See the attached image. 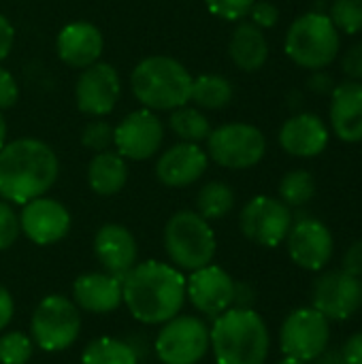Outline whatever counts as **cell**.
<instances>
[{
  "mask_svg": "<svg viewBox=\"0 0 362 364\" xmlns=\"http://www.w3.org/2000/svg\"><path fill=\"white\" fill-rule=\"evenodd\" d=\"M339 51V30L324 13H305L292 21L286 34L288 58L309 70L326 68Z\"/></svg>",
  "mask_w": 362,
  "mask_h": 364,
  "instance_id": "8992f818",
  "label": "cell"
},
{
  "mask_svg": "<svg viewBox=\"0 0 362 364\" xmlns=\"http://www.w3.org/2000/svg\"><path fill=\"white\" fill-rule=\"evenodd\" d=\"M331 124L346 143L362 141V81H346L333 90Z\"/></svg>",
  "mask_w": 362,
  "mask_h": 364,
  "instance_id": "603a6c76",
  "label": "cell"
},
{
  "mask_svg": "<svg viewBox=\"0 0 362 364\" xmlns=\"http://www.w3.org/2000/svg\"><path fill=\"white\" fill-rule=\"evenodd\" d=\"M94 254L102 269L115 277H124L139 258L137 239L122 224H105L94 237Z\"/></svg>",
  "mask_w": 362,
  "mask_h": 364,
  "instance_id": "d6986e66",
  "label": "cell"
},
{
  "mask_svg": "<svg viewBox=\"0 0 362 364\" xmlns=\"http://www.w3.org/2000/svg\"><path fill=\"white\" fill-rule=\"evenodd\" d=\"M209 343L218 364H265L271 337L265 320L254 309L230 307L213 320Z\"/></svg>",
  "mask_w": 362,
  "mask_h": 364,
  "instance_id": "3957f363",
  "label": "cell"
},
{
  "mask_svg": "<svg viewBox=\"0 0 362 364\" xmlns=\"http://www.w3.org/2000/svg\"><path fill=\"white\" fill-rule=\"evenodd\" d=\"M75 305L90 314H111L122 305V279L111 273H83L73 284Z\"/></svg>",
  "mask_w": 362,
  "mask_h": 364,
  "instance_id": "7402d4cb",
  "label": "cell"
},
{
  "mask_svg": "<svg viewBox=\"0 0 362 364\" xmlns=\"http://www.w3.org/2000/svg\"><path fill=\"white\" fill-rule=\"evenodd\" d=\"M190 100L203 109H224L233 100V85L220 75H201L192 79Z\"/></svg>",
  "mask_w": 362,
  "mask_h": 364,
  "instance_id": "4316f807",
  "label": "cell"
},
{
  "mask_svg": "<svg viewBox=\"0 0 362 364\" xmlns=\"http://www.w3.org/2000/svg\"><path fill=\"white\" fill-rule=\"evenodd\" d=\"M162 139L164 126L149 109L132 111L117 124V128H113V143L117 154L128 160L151 158L160 149Z\"/></svg>",
  "mask_w": 362,
  "mask_h": 364,
  "instance_id": "5bb4252c",
  "label": "cell"
},
{
  "mask_svg": "<svg viewBox=\"0 0 362 364\" xmlns=\"http://www.w3.org/2000/svg\"><path fill=\"white\" fill-rule=\"evenodd\" d=\"M17 98H19V87L15 77L0 66V111L11 109L17 102Z\"/></svg>",
  "mask_w": 362,
  "mask_h": 364,
  "instance_id": "8d00e7d4",
  "label": "cell"
},
{
  "mask_svg": "<svg viewBox=\"0 0 362 364\" xmlns=\"http://www.w3.org/2000/svg\"><path fill=\"white\" fill-rule=\"evenodd\" d=\"M58 156L36 139H17L0 149V196L13 205H26L55 183Z\"/></svg>",
  "mask_w": 362,
  "mask_h": 364,
  "instance_id": "7a4b0ae2",
  "label": "cell"
},
{
  "mask_svg": "<svg viewBox=\"0 0 362 364\" xmlns=\"http://www.w3.org/2000/svg\"><path fill=\"white\" fill-rule=\"evenodd\" d=\"M81 364H139V358L126 341L115 337H98L83 350Z\"/></svg>",
  "mask_w": 362,
  "mask_h": 364,
  "instance_id": "484cf974",
  "label": "cell"
},
{
  "mask_svg": "<svg viewBox=\"0 0 362 364\" xmlns=\"http://www.w3.org/2000/svg\"><path fill=\"white\" fill-rule=\"evenodd\" d=\"M344 73L352 77V81H362V41L352 45L344 55Z\"/></svg>",
  "mask_w": 362,
  "mask_h": 364,
  "instance_id": "74e56055",
  "label": "cell"
},
{
  "mask_svg": "<svg viewBox=\"0 0 362 364\" xmlns=\"http://www.w3.org/2000/svg\"><path fill=\"white\" fill-rule=\"evenodd\" d=\"M256 0H205L207 9L222 19L237 21L245 15H250V9Z\"/></svg>",
  "mask_w": 362,
  "mask_h": 364,
  "instance_id": "e575fe53",
  "label": "cell"
},
{
  "mask_svg": "<svg viewBox=\"0 0 362 364\" xmlns=\"http://www.w3.org/2000/svg\"><path fill=\"white\" fill-rule=\"evenodd\" d=\"M233 207H235V192L230 190V186L222 181H211L203 186L196 196V209H198L196 213L207 222L222 220L233 211Z\"/></svg>",
  "mask_w": 362,
  "mask_h": 364,
  "instance_id": "83f0119b",
  "label": "cell"
},
{
  "mask_svg": "<svg viewBox=\"0 0 362 364\" xmlns=\"http://www.w3.org/2000/svg\"><path fill=\"white\" fill-rule=\"evenodd\" d=\"M329 17L337 30L358 34L362 32V0H335Z\"/></svg>",
  "mask_w": 362,
  "mask_h": 364,
  "instance_id": "1f68e13d",
  "label": "cell"
},
{
  "mask_svg": "<svg viewBox=\"0 0 362 364\" xmlns=\"http://www.w3.org/2000/svg\"><path fill=\"white\" fill-rule=\"evenodd\" d=\"M19 228L32 243L53 245L68 235L70 213L62 203L38 196L23 205L19 213Z\"/></svg>",
  "mask_w": 362,
  "mask_h": 364,
  "instance_id": "2e32d148",
  "label": "cell"
},
{
  "mask_svg": "<svg viewBox=\"0 0 362 364\" xmlns=\"http://www.w3.org/2000/svg\"><path fill=\"white\" fill-rule=\"evenodd\" d=\"M215 235L205 218L194 211H177L164 226V252L179 271H196L211 264Z\"/></svg>",
  "mask_w": 362,
  "mask_h": 364,
  "instance_id": "5b68a950",
  "label": "cell"
},
{
  "mask_svg": "<svg viewBox=\"0 0 362 364\" xmlns=\"http://www.w3.org/2000/svg\"><path fill=\"white\" fill-rule=\"evenodd\" d=\"M154 348L162 364H198L211 350L209 326L196 316H175L164 322Z\"/></svg>",
  "mask_w": 362,
  "mask_h": 364,
  "instance_id": "ba28073f",
  "label": "cell"
},
{
  "mask_svg": "<svg viewBox=\"0 0 362 364\" xmlns=\"http://www.w3.org/2000/svg\"><path fill=\"white\" fill-rule=\"evenodd\" d=\"M233 62L247 73H254L265 66L269 58V43L262 34V30L254 23H241L233 32L230 45H228Z\"/></svg>",
  "mask_w": 362,
  "mask_h": 364,
  "instance_id": "cb8c5ba5",
  "label": "cell"
},
{
  "mask_svg": "<svg viewBox=\"0 0 362 364\" xmlns=\"http://www.w3.org/2000/svg\"><path fill=\"white\" fill-rule=\"evenodd\" d=\"M137 100L149 111H173L190 102L192 77L188 68L169 58L151 55L137 64L130 77Z\"/></svg>",
  "mask_w": 362,
  "mask_h": 364,
  "instance_id": "277c9868",
  "label": "cell"
},
{
  "mask_svg": "<svg viewBox=\"0 0 362 364\" xmlns=\"http://www.w3.org/2000/svg\"><path fill=\"white\" fill-rule=\"evenodd\" d=\"M235 279L218 264H207L186 277V299L198 314L211 320H215L235 305Z\"/></svg>",
  "mask_w": 362,
  "mask_h": 364,
  "instance_id": "7c38bea8",
  "label": "cell"
},
{
  "mask_svg": "<svg viewBox=\"0 0 362 364\" xmlns=\"http://www.w3.org/2000/svg\"><path fill=\"white\" fill-rule=\"evenodd\" d=\"M122 303L137 322L164 324L186 303V275L169 262H139L122 277Z\"/></svg>",
  "mask_w": 362,
  "mask_h": 364,
  "instance_id": "6da1fadb",
  "label": "cell"
},
{
  "mask_svg": "<svg viewBox=\"0 0 362 364\" xmlns=\"http://www.w3.org/2000/svg\"><path fill=\"white\" fill-rule=\"evenodd\" d=\"M169 126L186 143L207 141V136L211 132L209 119L198 109H192V107H186V105L179 107V109H173V113L169 117Z\"/></svg>",
  "mask_w": 362,
  "mask_h": 364,
  "instance_id": "f1b7e54d",
  "label": "cell"
},
{
  "mask_svg": "<svg viewBox=\"0 0 362 364\" xmlns=\"http://www.w3.org/2000/svg\"><path fill=\"white\" fill-rule=\"evenodd\" d=\"M331 341L329 318L314 307L294 309L282 324L280 346L282 352L290 358L312 363L318 358Z\"/></svg>",
  "mask_w": 362,
  "mask_h": 364,
  "instance_id": "30bf717a",
  "label": "cell"
},
{
  "mask_svg": "<svg viewBox=\"0 0 362 364\" xmlns=\"http://www.w3.org/2000/svg\"><path fill=\"white\" fill-rule=\"evenodd\" d=\"M122 94V81L117 70L111 64L94 62L90 64L75 87V100L81 113L85 115H107L115 109Z\"/></svg>",
  "mask_w": 362,
  "mask_h": 364,
  "instance_id": "9a60e30c",
  "label": "cell"
},
{
  "mask_svg": "<svg viewBox=\"0 0 362 364\" xmlns=\"http://www.w3.org/2000/svg\"><path fill=\"white\" fill-rule=\"evenodd\" d=\"M341 354H344V360L346 364H362V331L352 335L344 348H341Z\"/></svg>",
  "mask_w": 362,
  "mask_h": 364,
  "instance_id": "ab89813d",
  "label": "cell"
},
{
  "mask_svg": "<svg viewBox=\"0 0 362 364\" xmlns=\"http://www.w3.org/2000/svg\"><path fill=\"white\" fill-rule=\"evenodd\" d=\"M280 145L297 158L320 156L329 145V130L318 115L299 113L290 117L280 130Z\"/></svg>",
  "mask_w": 362,
  "mask_h": 364,
  "instance_id": "44dd1931",
  "label": "cell"
},
{
  "mask_svg": "<svg viewBox=\"0 0 362 364\" xmlns=\"http://www.w3.org/2000/svg\"><path fill=\"white\" fill-rule=\"evenodd\" d=\"M81 333V316L77 305L64 294L45 296L30 320V335L43 352L68 350Z\"/></svg>",
  "mask_w": 362,
  "mask_h": 364,
  "instance_id": "52a82bcc",
  "label": "cell"
},
{
  "mask_svg": "<svg viewBox=\"0 0 362 364\" xmlns=\"http://www.w3.org/2000/svg\"><path fill=\"white\" fill-rule=\"evenodd\" d=\"M286 241H288V254H290L292 262L305 271L324 269L329 264V260L333 256V247H335L331 230L314 218L299 220L290 228Z\"/></svg>",
  "mask_w": 362,
  "mask_h": 364,
  "instance_id": "e0dca14e",
  "label": "cell"
},
{
  "mask_svg": "<svg viewBox=\"0 0 362 364\" xmlns=\"http://www.w3.org/2000/svg\"><path fill=\"white\" fill-rule=\"evenodd\" d=\"M19 232V215L15 213L11 203L0 200V252L9 250L17 241Z\"/></svg>",
  "mask_w": 362,
  "mask_h": 364,
  "instance_id": "836d02e7",
  "label": "cell"
},
{
  "mask_svg": "<svg viewBox=\"0 0 362 364\" xmlns=\"http://www.w3.org/2000/svg\"><path fill=\"white\" fill-rule=\"evenodd\" d=\"M6 145V124L2 119V113H0V149Z\"/></svg>",
  "mask_w": 362,
  "mask_h": 364,
  "instance_id": "ee69618b",
  "label": "cell"
},
{
  "mask_svg": "<svg viewBox=\"0 0 362 364\" xmlns=\"http://www.w3.org/2000/svg\"><path fill=\"white\" fill-rule=\"evenodd\" d=\"M105 47V38L94 23L73 21L64 26L58 34L55 49L64 64L73 68H87L94 64Z\"/></svg>",
  "mask_w": 362,
  "mask_h": 364,
  "instance_id": "ffe728a7",
  "label": "cell"
},
{
  "mask_svg": "<svg viewBox=\"0 0 362 364\" xmlns=\"http://www.w3.org/2000/svg\"><path fill=\"white\" fill-rule=\"evenodd\" d=\"M250 15H252V23L258 28H273L280 19L277 6L273 2H267V0L254 2L250 9Z\"/></svg>",
  "mask_w": 362,
  "mask_h": 364,
  "instance_id": "d590c367",
  "label": "cell"
},
{
  "mask_svg": "<svg viewBox=\"0 0 362 364\" xmlns=\"http://www.w3.org/2000/svg\"><path fill=\"white\" fill-rule=\"evenodd\" d=\"M239 226L245 239L252 243L262 247H277L286 241L292 228V213L290 207L280 198L256 196L243 207Z\"/></svg>",
  "mask_w": 362,
  "mask_h": 364,
  "instance_id": "8fae6325",
  "label": "cell"
},
{
  "mask_svg": "<svg viewBox=\"0 0 362 364\" xmlns=\"http://www.w3.org/2000/svg\"><path fill=\"white\" fill-rule=\"evenodd\" d=\"M128 179L126 160L113 151H98L87 166V183L100 196H113L122 192Z\"/></svg>",
  "mask_w": 362,
  "mask_h": 364,
  "instance_id": "d4e9b609",
  "label": "cell"
},
{
  "mask_svg": "<svg viewBox=\"0 0 362 364\" xmlns=\"http://www.w3.org/2000/svg\"><path fill=\"white\" fill-rule=\"evenodd\" d=\"M13 41H15V30L11 26V21L0 15V60H4L13 47Z\"/></svg>",
  "mask_w": 362,
  "mask_h": 364,
  "instance_id": "60d3db41",
  "label": "cell"
},
{
  "mask_svg": "<svg viewBox=\"0 0 362 364\" xmlns=\"http://www.w3.org/2000/svg\"><path fill=\"white\" fill-rule=\"evenodd\" d=\"M207 151L198 143H179L166 149L156 162V177L169 188H186L207 171Z\"/></svg>",
  "mask_w": 362,
  "mask_h": 364,
  "instance_id": "ac0fdd59",
  "label": "cell"
},
{
  "mask_svg": "<svg viewBox=\"0 0 362 364\" xmlns=\"http://www.w3.org/2000/svg\"><path fill=\"white\" fill-rule=\"evenodd\" d=\"M34 354L32 337L11 331L0 337V364H28Z\"/></svg>",
  "mask_w": 362,
  "mask_h": 364,
  "instance_id": "4dcf8cb0",
  "label": "cell"
},
{
  "mask_svg": "<svg viewBox=\"0 0 362 364\" xmlns=\"http://www.w3.org/2000/svg\"><path fill=\"white\" fill-rule=\"evenodd\" d=\"M316 194V181L314 175L297 168L284 175L282 183H280V200L288 207H303L307 205Z\"/></svg>",
  "mask_w": 362,
  "mask_h": 364,
  "instance_id": "f546056e",
  "label": "cell"
},
{
  "mask_svg": "<svg viewBox=\"0 0 362 364\" xmlns=\"http://www.w3.org/2000/svg\"><path fill=\"white\" fill-rule=\"evenodd\" d=\"M81 143L94 151H107L109 145H113V128L107 122H92L83 128Z\"/></svg>",
  "mask_w": 362,
  "mask_h": 364,
  "instance_id": "d6a6232c",
  "label": "cell"
},
{
  "mask_svg": "<svg viewBox=\"0 0 362 364\" xmlns=\"http://www.w3.org/2000/svg\"><path fill=\"white\" fill-rule=\"evenodd\" d=\"M344 271L362 277V241H356L344 256Z\"/></svg>",
  "mask_w": 362,
  "mask_h": 364,
  "instance_id": "f35d334b",
  "label": "cell"
},
{
  "mask_svg": "<svg viewBox=\"0 0 362 364\" xmlns=\"http://www.w3.org/2000/svg\"><path fill=\"white\" fill-rule=\"evenodd\" d=\"M207 151L220 166L241 171L256 166L262 160L267 139L252 124H226L209 132Z\"/></svg>",
  "mask_w": 362,
  "mask_h": 364,
  "instance_id": "9c48e42d",
  "label": "cell"
},
{
  "mask_svg": "<svg viewBox=\"0 0 362 364\" xmlns=\"http://www.w3.org/2000/svg\"><path fill=\"white\" fill-rule=\"evenodd\" d=\"M280 364H309V363H305V360H299V358H290V356H286L284 360Z\"/></svg>",
  "mask_w": 362,
  "mask_h": 364,
  "instance_id": "f6af8a7d",
  "label": "cell"
},
{
  "mask_svg": "<svg viewBox=\"0 0 362 364\" xmlns=\"http://www.w3.org/2000/svg\"><path fill=\"white\" fill-rule=\"evenodd\" d=\"M314 364H346L344 360V354H341V350H324L318 358H314L312 360Z\"/></svg>",
  "mask_w": 362,
  "mask_h": 364,
  "instance_id": "7bdbcfd3",
  "label": "cell"
},
{
  "mask_svg": "<svg viewBox=\"0 0 362 364\" xmlns=\"http://www.w3.org/2000/svg\"><path fill=\"white\" fill-rule=\"evenodd\" d=\"M312 305L329 320H348L362 307V277L344 269L320 275L312 288Z\"/></svg>",
  "mask_w": 362,
  "mask_h": 364,
  "instance_id": "4fadbf2b",
  "label": "cell"
},
{
  "mask_svg": "<svg viewBox=\"0 0 362 364\" xmlns=\"http://www.w3.org/2000/svg\"><path fill=\"white\" fill-rule=\"evenodd\" d=\"M13 311H15L13 296L9 294V290L4 286H0V333L9 326V322L13 318Z\"/></svg>",
  "mask_w": 362,
  "mask_h": 364,
  "instance_id": "b9f144b4",
  "label": "cell"
}]
</instances>
